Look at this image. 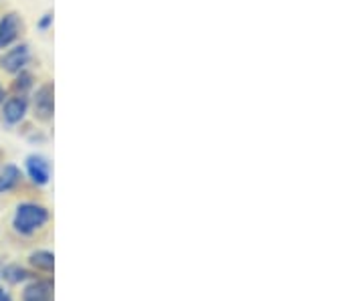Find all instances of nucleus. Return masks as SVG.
<instances>
[{
    "mask_svg": "<svg viewBox=\"0 0 364 301\" xmlns=\"http://www.w3.org/2000/svg\"><path fill=\"white\" fill-rule=\"evenodd\" d=\"M6 99V89H4V85L0 83V105H2V102Z\"/></svg>",
    "mask_w": 364,
    "mask_h": 301,
    "instance_id": "13",
    "label": "nucleus"
},
{
    "mask_svg": "<svg viewBox=\"0 0 364 301\" xmlns=\"http://www.w3.org/2000/svg\"><path fill=\"white\" fill-rule=\"evenodd\" d=\"M21 178H23L21 170L14 164H6L0 170V195H6V192L14 190L18 186V182H21Z\"/></svg>",
    "mask_w": 364,
    "mask_h": 301,
    "instance_id": "7",
    "label": "nucleus"
},
{
    "mask_svg": "<svg viewBox=\"0 0 364 301\" xmlns=\"http://www.w3.org/2000/svg\"><path fill=\"white\" fill-rule=\"evenodd\" d=\"M31 263L35 267H39V269L51 271L53 265H55V257H53V253H49V251H37V253L31 255Z\"/></svg>",
    "mask_w": 364,
    "mask_h": 301,
    "instance_id": "10",
    "label": "nucleus"
},
{
    "mask_svg": "<svg viewBox=\"0 0 364 301\" xmlns=\"http://www.w3.org/2000/svg\"><path fill=\"white\" fill-rule=\"evenodd\" d=\"M55 111V99H53V83H43L33 93V114L39 121H51Z\"/></svg>",
    "mask_w": 364,
    "mask_h": 301,
    "instance_id": "4",
    "label": "nucleus"
},
{
    "mask_svg": "<svg viewBox=\"0 0 364 301\" xmlns=\"http://www.w3.org/2000/svg\"><path fill=\"white\" fill-rule=\"evenodd\" d=\"M28 97L26 95H11L2 102V121L6 126H16L28 114Z\"/></svg>",
    "mask_w": 364,
    "mask_h": 301,
    "instance_id": "5",
    "label": "nucleus"
},
{
    "mask_svg": "<svg viewBox=\"0 0 364 301\" xmlns=\"http://www.w3.org/2000/svg\"><path fill=\"white\" fill-rule=\"evenodd\" d=\"M33 85H35V77H33V73H28L25 69V71H21V73L14 75L11 89H13V95H26V93L33 89Z\"/></svg>",
    "mask_w": 364,
    "mask_h": 301,
    "instance_id": "8",
    "label": "nucleus"
},
{
    "mask_svg": "<svg viewBox=\"0 0 364 301\" xmlns=\"http://www.w3.org/2000/svg\"><path fill=\"white\" fill-rule=\"evenodd\" d=\"M47 221H49V210L45 207H41L37 202H23L16 207L13 226L21 235H31L39 231L41 226H45Z\"/></svg>",
    "mask_w": 364,
    "mask_h": 301,
    "instance_id": "1",
    "label": "nucleus"
},
{
    "mask_svg": "<svg viewBox=\"0 0 364 301\" xmlns=\"http://www.w3.org/2000/svg\"><path fill=\"white\" fill-rule=\"evenodd\" d=\"M25 33V23L23 16L18 13H6L0 18V51L13 47L16 40L21 39V35Z\"/></svg>",
    "mask_w": 364,
    "mask_h": 301,
    "instance_id": "3",
    "label": "nucleus"
},
{
    "mask_svg": "<svg viewBox=\"0 0 364 301\" xmlns=\"http://www.w3.org/2000/svg\"><path fill=\"white\" fill-rule=\"evenodd\" d=\"M4 275H6V279H11L13 283H16V281H25L28 273H26L25 269H21V267H9L4 271Z\"/></svg>",
    "mask_w": 364,
    "mask_h": 301,
    "instance_id": "11",
    "label": "nucleus"
},
{
    "mask_svg": "<svg viewBox=\"0 0 364 301\" xmlns=\"http://www.w3.org/2000/svg\"><path fill=\"white\" fill-rule=\"evenodd\" d=\"M26 172H28V178L39 186H45L49 182V176H51L49 162L43 156H35V154L26 158Z\"/></svg>",
    "mask_w": 364,
    "mask_h": 301,
    "instance_id": "6",
    "label": "nucleus"
},
{
    "mask_svg": "<svg viewBox=\"0 0 364 301\" xmlns=\"http://www.w3.org/2000/svg\"><path fill=\"white\" fill-rule=\"evenodd\" d=\"M0 301H11V297H9L2 289H0Z\"/></svg>",
    "mask_w": 364,
    "mask_h": 301,
    "instance_id": "14",
    "label": "nucleus"
},
{
    "mask_svg": "<svg viewBox=\"0 0 364 301\" xmlns=\"http://www.w3.org/2000/svg\"><path fill=\"white\" fill-rule=\"evenodd\" d=\"M49 291H51V285L45 281L33 283L25 289V301H47L49 300Z\"/></svg>",
    "mask_w": 364,
    "mask_h": 301,
    "instance_id": "9",
    "label": "nucleus"
},
{
    "mask_svg": "<svg viewBox=\"0 0 364 301\" xmlns=\"http://www.w3.org/2000/svg\"><path fill=\"white\" fill-rule=\"evenodd\" d=\"M53 25V13H47L43 14V18L39 21V31H43V33H47L49 28H51Z\"/></svg>",
    "mask_w": 364,
    "mask_h": 301,
    "instance_id": "12",
    "label": "nucleus"
},
{
    "mask_svg": "<svg viewBox=\"0 0 364 301\" xmlns=\"http://www.w3.org/2000/svg\"><path fill=\"white\" fill-rule=\"evenodd\" d=\"M28 63H31V49L26 43L9 47V51H4L0 57V69L9 75H16L25 71Z\"/></svg>",
    "mask_w": 364,
    "mask_h": 301,
    "instance_id": "2",
    "label": "nucleus"
}]
</instances>
